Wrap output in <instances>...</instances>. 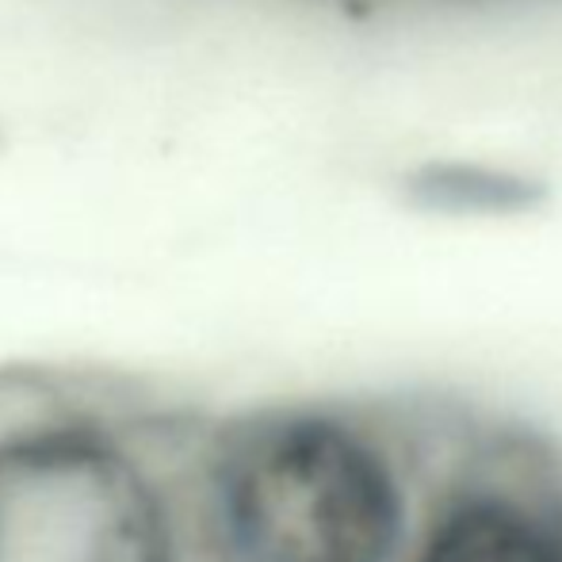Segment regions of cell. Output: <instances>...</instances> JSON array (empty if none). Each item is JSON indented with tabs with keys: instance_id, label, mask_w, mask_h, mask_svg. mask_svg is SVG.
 Wrapping results in <instances>:
<instances>
[{
	"instance_id": "cell-1",
	"label": "cell",
	"mask_w": 562,
	"mask_h": 562,
	"mask_svg": "<svg viewBox=\"0 0 562 562\" xmlns=\"http://www.w3.org/2000/svg\"><path fill=\"white\" fill-rule=\"evenodd\" d=\"M223 517L245 562H383L398 497L352 432L303 417L268 425L234 451Z\"/></svg>"
},
{
	"instance_id": "cell-2",
	"label": "cell",
	"mask_w": 562,
	"mask_h": 562,
	"mask_svg": "<svg viewBox=\"0 0 562 562\" xmlns=\"http://www.w3.org/2000/svg\"><path fill=\"white\" fill-rule=\"evenodd\" d=\"M0 562H169V540L126 459L43 437L0 451Z\"/></svg>"
},
{
	"instance_id": "cell-3",
	"label": "cell",
	"mask_w": 562,
	"mask_h": 562,
	"mask_svg": "<svg viewBox=\"0 0 562 562\" xmlns=\"http://www.w3.org/2000/svg\"><path fill=\"white\" fill-rule=\"evenodd\" d=\"M422 562H562V555L528 520L502 509H471L432 540Z\"/></svg>"
},
{
	"instance_id": "cell-4",
	"label": "cell",
	"mask_w": 562,
	"mask_h": 562,
	"mask_svg": "<svg viewBox=\"0 0 562 562\" xmlns=\"http://www.w3.org/2000/svg\"><path fill=\"white\" fill-rule=\"evenodd\" d=\"M345 4H368V8H440V4H486V0H345Z\"/></svg>"
}]
</instances>
